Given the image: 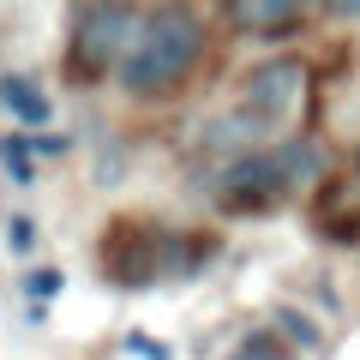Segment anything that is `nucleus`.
Masks as SVG:
<instances>
[{"instance_id":"f257e3e1","label":"nucleus","mask_w":360,"mask_h":360,"mask_svg":"<svg viewBox=\"0 0 360 360\" xmlns=\"http://www.w3.org/2000/svg\"><path fill=\"white\" fill-rule=\"evenodd\" d=\"M198 60H205V25L186 18V13H150L139 25V37H132V49H127L115 78H120L127 96L150 103V96H174L193 78Z\"/></svg>"},{"instance_id":"f03ea898","label":"nucleus","mask_w":360,"mask_h":360,"mask_svg":"<svg viewBox=\"0 0 360 360\" xmlns=\"http://www.w3.org/2000/svg\"><path fill=\"white\" fill-rule=\"evenodd\" d=\"M240 115H252L264 132H295L307 127V108H312V66L300 54H270L258 60L252 72L240 78Z\"/></svg>"},{"instance_id":"7ed1b4c3","label":"nucleus","mask_w":360,"mask_h":360,"mask_svg":"<svg viewBox=\"0 0 360 360\" xmlns=\"http://www.w3.org/2000/svg\"><path fill=\"white\" fill-rule=\"evenodd\" d=\"M103 276L115 288H150V283H174V229L156 222H115L103 234Z\"/></svg>"},{"instance_id":"20e7f679","label":"nucleus","mask_w":360,"mask_h":360,"mask_svg":"<svg viewBox=\"0 0 360 360\" xmlns=\"http://www.w3.org/2000/svg\"><path fill=\"white\" fill-rule=\"evenodd\" d=\"M139 25H144V18L132 13V6L72 18V37H66V72H72L78 84H103L108 72H120L132 37H139Z\"/></svg>"},{"instance_id":"39448f33","label":"nucleus","mask_w":360,"mask_h":360,"mask_svg":"<svg viewBox=\"0 0 360 360\" xmlns=\"http://www.w3.org/2000/svg\"><path fill=\"white\" fill-rule=\"evenodd\" d=\"M283 198H295V193H288V180H283V168H276L270 150L234 156V162L217 168V180H210V205L229 210V217H270Z\"/></svg>"},{"instance_id":"423d86ee","label":"nucleus","mask_w":360,"mask_h":360,"mask_svg":"<svg viewBox=\"0 0 360 360\" xmlns=\"http://www.w3.org/2000/svg\"><path fill=\"white\" fill-rule=\"evenodd\" d=\"M319 0H229V25L240 37H264V42H283L300 30V18L312 13Z\"/></svg>"},{"instance_id":"0eeeda50","label":"nucleus","mask_w":360,"mask_h":360,"mask_svg":"<svg viewBox=\"0 0 360 360\" xmlns=\"http://www.w3.org/2000/svg\"><path fill=\"white\" fill-rule=\"evenodd\" d=\"M312 217H319L324 240H360V180H330L324 174Z\"/></svg>"},{"instance_id":"6e6552de","label":"nucleus","mask_w":360,"mask_h":360,"mask_svg":"<svg viewBox=\"0 0 360 360\" xmlns=\"http://www.w3.org/2000/svg\"><path fill=\"white\" fill-rule=\"evenodd\" d=\"M270 156H276V168H283L288 193H307V186H324V144L312 139V132H288L283 144H270Z\"/></svg>"},{"instance_id":"1a4fd4ad","label":"nucleus","mask_w":360,"mask_h":360,"mask_svg":"<svg viewBox=\"0 0 360 360\" xmlns=\"http://www.w3.org/2000/svg\"><path fill=\"white\" fill-rule=\"evenodd\" d=\"M0 103H6V115L18 120V127H49V90L37 84L30 72H6L0 78Z\"/></svg>"},{"instance_id":"9d476101","label":"nucleus","mask_w":360,"mask_h":360,"mask_svg":"<svg viewBox=\"0 0 360 360\" xmlns=\"http://www.w3.org/2000/svg\"><path fill=\"white\" fill-rule=\"evenodd\" d=\"M270 319H276V336H283L288 348H300V354H319V348H324V330H319L300 307H276Z\"/></svg>"},{"instance_id":"9b49d317","label":"nucleus","mask_w":360,"mask_h":360,"mask_svg":"<svg viewBox=\"0 0 360 360\" xmlns=\"http://www.w3.org/2000/svg\"><path fill=\"white\" fill-rule=\"evenodd\" d=\"M229 360H295V348H288L283 336H276V330H270V324H264V330L240 336V348H234Z\"/></svg>"},{"instance_id":"f8f14e48","label":"nucleus","mask_w":360,"mask_h":360,"mask_svg":"<svg viewBox=\"0 0 360 360\" xmlns=\"http://www.w3.org/2000/svg\"><path fill=\"white\" fill-rule=\"evenodd\" d=\"M0 156H6L13 186H37V168H30V139H25V132H6V139H0Z\"/></svg>"},{"instance_id":"ddd939ff","label":"nucleus","mask_w":360,"mask_h":360,"mask_svg":"<svg viewBox=\"0 0 360 360\" xmlns=\"http://www.w3.org/2000/svg\"><path fill=\"white\" fill-rule=\"evenodd\" d=\"M60 288H66V276H60V270H30V276H25V295L37 300V307H42L49 295H60Z\"/></svg>"},{"instance_id":"4468645a","label":"nucleus","mask_w":360,"mask_h":360,"mask_svg":"<svg viewBox=\"0 0 360 360\" xmlns=\"http://www.w3.org/2000/svg\"><path fill=\"white\" fill-rule=\"evenodd\" d=\"M6 246L25 258L30 246H37V222H30V217H13V222H6Z\"/></svg>"},{"instance_id":"2eb2a0df","label":"nucleus","mask_w":360,"mask_h":360,"mask_svg":"<svg viewBox=\"0 0 360 360\" xmlns=\"http://www.w3.org/2000/svg\"><path fill=\"white\" fill-rule=\"evenodd\" d=\"M66 150H72L66 132H37V139H30V156H66Z\"/></svg>"},{"instance_id":"dca6fc26","label":"nucleus","mask_w":360,"mask_h":360,"mask_svg":"<svg viewBox=\"0 0 360 360\" xmlns=\"http://www.w3.org/2000/svg\"><path fill=\"white\" fill-rule=\"evenodd\" d=\"M127 348H132L139 360H174V348H168V342H156V336H127Z\"/></svg>"},{"instance_id":"f3484780","label":"nucleus","mask_w":360,"mask_h":360,"mask_svg":"<svg viewBox=\"0 0 360 360\" xmlns=\"http://www.w3.org/2000/svg\"><path fill=\"white\" fill-rule=\"evenodd\" d=\"M120 6H132V0H72V18H84V13H120Z\"/></svg>"},{"instance_id":"a211bd4d","label":"nucleus","mask_w":360,"mask_h":360,"mask_svg":"<svg viewBox=\"0 0 360 360\" xmlns=\"http://www.w3.org/2000/svg\"><path fill=\"white\" fill-rule=\"evenodd\" d=\"M324 6H330L336 18H360V0H324Z\"/></svg>"},{"instance_id":"6ab92c4d","label":"nucleus","mask_w":360,"mask_h":360,"mask_svg":"<svg viewBox=\"0 0 360 360\" xmlns=\"http://www.w3.org/2000/svg\"><path fill=\"white\" fill-rule=\"evenodd\" d=\"M150 6L156 13H180V0H150Z\"/></svg>"},{"instance_id":"aec40b11","label":"nucleus","mask_w":360,"mask_h":360,"mask_svg":"<svg viewBox=\"0 0 360 360\" xmlns=\"http://www.w3.org/2000/svg\"><path fill=\"white\" fill-rule=\"evenodd\" d=\"M354 180H360V144H354Z\"/></svg>"}]
</instances>
